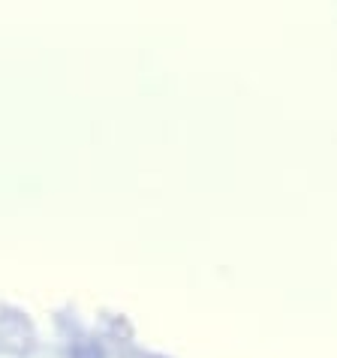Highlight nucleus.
I'll list each match as a JSON object with an SVG mask.
<instances>
[{
	"label": "nucleus",
	"instance_id": "obj_1",
	"mask_svg": "<svg viewBox=\"0 0 337 358\" xmlns=\"http://www.w3.org/2000/svg\"><path fill=\"white\" fill-rule=\"evenodd\" d=\"M73 355H76V358H103V352L96 350V346H78Z\"/></svg>",
	"mask_w": 337,
	"mask_h": 358
}]
</instances>
